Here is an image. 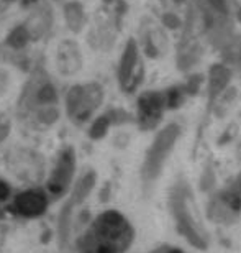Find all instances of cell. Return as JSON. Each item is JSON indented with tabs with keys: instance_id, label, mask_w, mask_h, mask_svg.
Wrapping results in <instances>:
<instances>
[{
	"instance_id": "44dd1931",
	"label": "cell",
	"mask_w": 241,
	"mask_h": 253,
	"mask_svg": "<svg viewBox=\"0 0 241 253\" xmlns=\"http://www.w3.org/2000/svg\"><path fill=\"white\" fill-rule=\"evenodd\" d=\"M74 204L71 201L66 202V206L61 209L59 214V237H61V244L64 245L68 242L69 237V227H71V212H72Z\"/></svg>"
},
{
	"instance_id": "484cf974",
	"label": "cell",
	"mask_w": 241,
	"mask_h": 253,
	"mask_svg": "<svg viewBox=\"0 0 241 253\" xmlns=\"http://www.w3.org/2000/svg\"><path fill=\"white\" fill-rule=\"evenodd\" d=\"M10 85V78L8 73H5L3 69H0V94H3Z\"/></svg>"
},
{
	"instance_id": "4dcf8cb0",
	"label": "cell",
	"mask_w": 241,
	"mask_h": 253,
	"mask_svg": "<svg viewBox=\"0 0 241 253\" xmlns=\"http://www.w3.org/2000/svg\"><path fill=\"white\" fill-rule=\"evenodd\" d=\"M169 253H182V252H180V250H171Z\"/></svg>"
},
{
	"instance_id": "5b68a950",
	"label": "cell",
	"mask_w": 241,
	"mask_h": 253,
	"mask_svg": "<svg viewBox=\"0 0 241 253\" xmlns=\"http://www.w3.org/2000/svg\"><path fill=\"white\" fill-rule=\"evenodd\" d=\"M117 79L120 90L133 94L144 79V63L141 58V48L135 38H130L123 46L117 66Z\"/></svg>"
},
{
	"instance_id": "6da1fadb",
	"label": "cell",
	"mask_w": 241,
	"mask_h": 253,
	"mask_svg": "<svg viewBox=\"0 0 241 253\" xmlns=\"http://www.w3.org/2000/svg\"><path fill=\"white\" fill-rule=\"evenodd\" d=\"M133 240V229L117 211L100 214L79 240L80 253H123Z\"/></svg>"
},
{
	"instance_id": "30bf717a",
	"label": "cell",
	"mask_w": 241,
	"mask_h": 253,
	"mask_svg": "<svg viewBox=\"0 0 241 253\" xmlns=\"http://www.w3.org/2000/svg\"><path fill=\"white\" fill-rule=\"evenodd\" d=\"M28 18L25 20V25H27L30 35H32V40H41L44 37H48L53 30V23H54V15H53V8L49 7L46 2L39 0V2L34 5V7L30 8Z\"/></svg>"
},
{
	"instance_id": "2e32d148",
	"label": "cell",
	"mask_w": 241,
	"mask_h": 253,
	"mask_svg": "<svg viewBox=\"0 0 241 253\" xmlns=\"http://www.w3.org/2000/svg\"><path fill=\"white\" fill-rule=\"evenodd\" d=\"M32 35H30L27 25L20 23L15 28H12V32L7 35V40H5V46H7L10 51H23L25 48L32 43Z\"/></svg>"
},
{
	"instance_id": "52a82bcc",
	"label": "cell",
	"mask_w": 241,
	"mask_h": 253,
	"mask_svg": "<svg viewBox=\"0 0 241 253\" xmlns=\"http://www.w3.org/2000/svg\"><path fill=\"white\" fill-rule=\"evenodd\" d=\"M76 173V151L72 146H66L61 153H59L56 165L49 174L48 179V191L54 197H61L68 192L69 184Z\"/></svg>"
},
{
	"instance_id": "3957f363",
	"label": "cell",
	"mask_w": 241,
	"mask_h": 253,
	"mask_svg": "<svg viewBox=\"0 0 241 253\" xmlns=\"http://www.w3.org/2000/svg\"><path fill=\"white\" fill-rule=\"evenodd\" d=\"M171 212H172L180 234L197 249H207V239L195 220L194 197L187 184H175V188L171 192Z\"/></svg>"
},
{
	"instance_id": "603a6c76",
	"label": "cell",
	"mask_w": 241,
	"mask_h": 253,
	"mask_svg": "<svg viewBox=\"0 0 241 253\" xmlns=\"http://www.w3.org/2000/svg\"><path fill=\"white\" fill-rule=\"evenodd\" d=\"M200 84H202V78H200L199 74L189 76L187 81H185V84H184V89H185V92H187V97L189 95H195L199 92Z\"/></svg>"
},
{
	"instance_id": "ffe728a7",
	"label": "cell",
	"mask_w": 241,
	"mask_h": 253,
	"mask_svg": "<svg viewBox=\"0 0 241 253\" xmlns=\"http://www.w3.org/2000/svg\"><path fill=\"white\" fill-rule=\"evenodd\" d=\"M33 117L36 119L38 124L51 126L59 120V109L56 105H44V107H38L33 112Z\"/></svg>"
},
{
	"instance_id": "7a4b0ae2",
	"label": "cell",
	"mask_w": 241,
	"mask_h": 253,
	"mask_svg": "<svg viewBox=\"0 0 241 253\" xmlns=\"http://www.w3.org/2000/svg\"><path fill=\"white\" fill-rule=\"evenodd\" d=\"M180 135H182V128H180L177 122L168 124L156 133L149 148L146 150L141 166V178L144 184L154 183L158 179V176L163 173L166 160L169 158L171 151L177 145Z\"/></svg>"
},
{
	"instance_id": "f546056e",
	"label": "cell",
	"mask_w": 241,
	"mask_h": 253,
	"mask_svg": "<svg viewBox=\"0 0 241 253\" xmlns=\"http://www.w3.org/2000/svg\"><path fill=\"white\" fill-rule=\"evenodd\" d=\"M105 3H113V2H117V0H103Z\"/></svg>"
},
{
	"instance_id": "9c48e42d",
	"label": "cell",
	"mask_w": 241,
	"mask_h": 253,
	"mask_svg": "<svg viewBox=\"0 0 241 253\" xmlns=\"http://www.w3.org/2000/svg\"><path fill=\"white\" fill-rule=\"evenodd\" d=\"M233 79V69L227 63H215L208 68L207 74V109L212 112L215 102L230 87Z\"/></svg>"
},
{
	"instance_id": "7c38bea8",
	"label": "cell",
	"mask_w": 241,
	"mask_h": 253,
	"mask_svg": "<svg viewBox=\"0 0 241 253\" xmlns=\"http://www.w3.org/2000/svg\"><path fill=\"white\" fill-rule=\"evenodd\" d=\"M56 66L63 76L77 74L84 66V58L79 44L74 40H64L58 44L56 49Z\"/></svg>"
},
{
	"instance_id": "4316f807",
	"label": "cell",
	"mask_w": 241,
	"mask_h": 253,
	"mask_svg": "<svg viewBox=\"0 0 241 253\" xmlns=\"http://www.w3.org/2000/svg\"><path fill=\"white\" fill-rule=\"evenodd\" d=\"M10 186L5 183L3 179H0V202L2 201H7L8 199V196H10Z\"/></svg>"
},
{
	"instance_id": "7402d4cb",
	"label": "cell",
	"mask_w": 241,
	"mask_h": 253,
	"mask_svg": "<svg viewBox=\"0 0 241 253\" xmlns=\"http://www.w3.org/2000/svg\"><path fill=\"white\" fill-rule=\"evenodd\" d=\"M161 23H163V27H166L168 30H179L182 27V20H180L174 12H164L161 15Z\"/></svg>"
},
{
	"instance_id": "f1b7e54d",
	"label": "cell",
	"mask_w": 241,
	"mask_h": 253,
	"mask_svg": "<svg viewBox=\"0 0 241 253\" xmlns=\"http://www.w3.org/2000/svg\"><path fill=\"white\" fill-rule=\"evenodd\" d=\"M237 18H238V22L241 23V7L237 8Z\"/></svg>"
},
{
	"instance_id": "d6986e66",
	"label": "cell",
	"mask_w": 241,
	"mask_h": 253,
	"mask_svg": "<svg viewBox=\"0 0 241 253\" xmlns=\"http://www.w3.org/2000/svg\"><path fill=\"white\" fill-rule=\"evenodd\" d=\"M110 126H112V120H110L108 114L105 112L99 117H95L92 120V124L89 126V136L92 140H100L108 133Z\"/></svg>"
},
{
	"instance_id": "83f0119b",
	"label": "cell",
	"mask_w": 241,
	"mask_h": 253,
	"mask_svg": "<svg viewBox=\"0 0 241 253\" xmlns=\"http://www.w3.org/2000/svg\"><path fill=\"white\" fill-rule=\"evenodd\" d=\"M38 2H39V0H22V5H23V7H27V8H32Z\"/></svg>"
},
{
	"instance_id": "cb8c5ba5",
	"label": "cell",
	"mask_w": 241,
	"mask_h": 253,
	"mask_svg": "<svg viewBox=\"0 0 241 253\" xmlns=\"http://www.w3.org/2000/svg\"><path fill=\"white\" fill-rule=\"evenodd\" d=\"M10 130H12V122L5 114H0V143L7 138Z\"/></svg>"
},
{
	"instance_id": "ba28073f",
	"label": "cell",
	"mask_w": 241,
	"mask_h": 253,
	"mask_svg": "<svg viewBox=\"0 0 241 253\" xmlns=\"http://www.w3.org/2000/svg\"><path fill=\"white\" fill-rule=\"evenodd\" d=\"M241 211V174L227 189H223L210 204V215L212 219L227 222L228 217L237 215Z\"/></svg>"
},
{
	"instance_id": "8fae6325",
	"label": "cell",
	"mask_w": 241,
	"mask_h": 253,
	"mask_svg": "<svg viewBox=\"0 0 241 253\" xmlns=\"http://www.w3.org/2000/svg\"><path fill=\"white\" fill-rule=\"evenodd\" d=\"M48 207V197L41 189H28L17 194L12 204V212L22 217H38Z\"/></svg>"
},
{
	"instance_id": "4fadbf2b",
	"label": "cell",
	"mask_w": 241,
	"mask_h": 253,
	"mask_svg": "<svg viewBox=\"0 0 241 253\" xmlns=\"http://www.w3.org/2000/svg\"><path fill=\"white\" fill-rule=\"evenodd\" d=\"M63 15H64V22L69 32L72 33H80L87 25V12L85 7L77 0H69L63 5Z\"/></svg>"
},
{
	"instance_id": "5bb4252c",
	"label": "cell",
	"mask_w": 241,
	"mask_h": 253,
	"mask_svg": "<svg viewBox=\"0 0 241 253\" xmlns=\"http://www.w3.org/2000/svg\"><path fill=\"white\" fill-rule=\"evenodd\" d=\"M166 43H168V40H166L164 33L159 28H148L143 32L141 49L148 58H159L166 49Z\"/></svg>"
},
{
	"instance_id": "277c9868",
	"label": "cell",
	"mask_w": 241,
	"mask_h": 253,
	"mask_svg": "<svg viewBox=\"0 0 241 253\" xmlns=\"http://www.w3.org/2000/svg\"><path fill=\"white\" fill-rule=\"evenodd\" d=\"M103 87L99 83L74 84L64 95V112L72 124H87L103 102Z\"/></svg>"
},
{
	"instance_id": "9a60e30c",
	"label": "cell",
	"mask_w": 241,
	"mask_h": 253,
	"mask_svg": "<svg viewBox=\"0 0 241 253\" xmlns=\"http://www.w3.org/2000/svg\"><path fill=\"white\" fill-rule=\"evenodd\" d=\"M95 181H97L95 171H87V173H85L82 178H79L77 183L74 184V189L71 192L69 201H71L74 206L82 204V202L89 197L90 192H92V189L95 188Z\"/></svg>"
},
{
	"instance_id": "d4e9b609",
	"label": "cell",
	"mask_w": 241,
	"mask_h": 253,
	"mask_svg": "<svg viewBox=\"0 0 241 253\" xmlns=\"http://www.w3.org/2000/svg\"><path fill=\"white\" fill-rule=\"evenodd\" d=\"M213 181H215V176L212 173V169H205V173H204V178H202V188L207 191L210 186L213 184Z\"/></svg>"
},
{
	"instance_id": "8992f818",
	"label": "cell",
	"mask_w": 241,
	"mask_h": 253,
	"mask_svg": "<svg viewBox=\"0 0 241 253\" xmlns=\"http://www.w3.org/2000/svg\"><path fill=\"white\" fill-rule=\"evenodd\" d=\"M166 110L164 90H144L137 100V124L141 130L156 128Z\"/></svg>"
},
{
	"instance_id": "e0dca14e",
	"label": "cell",
	"mask_w": 241,
	"mask_h": 253,
	"mask_svg": "<svg viewBox=\"0 0 241 253\" xmlns=\"http://www.w3.org/2000/svg\"><path fill=\"white\" fill-rule=\"evenodd\" d=\"M204 49L199 43H187L184 48H180L179 56H177V66L179 69L182 71H189L192 69L195 64H197L200 59H202Z\"/></svg>"
},
{
	"instance_id": "ac0fdd59",
	"label": "cell",
	"mask_w": 241,
	"mask_h": 253,
	"mask_svg": "<svg viewBox=\"0 0 241 253\" xmlns=\"http://www.w3.org/2000/svg\"><path fill=\"white\" fill-rule=\"evenodd\" d=\"M164 97L168 110H177L184 105L185 99H187V92H185L184 85H172V87H168L164 90Z\"/></svg>"
}]
</instances>
